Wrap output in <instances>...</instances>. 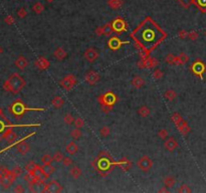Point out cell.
Segmentation results:
<instances>
[{"instance_id": "cell-45", "label": "cell", "mask_w": 206, "mask_h": 193, "mask_svg": "<svg viewBox=\"0 0 206 193\" xmlns=\"http://www.w3.org/2000/svg\"><path fill=\"white\" fill-rule=\"evenodd\" d=\"M158 136H159L161 139L166 140L168 138V132L165 130V129H162V130H160L159 132H158Z\"/></svg>"}, {"instance_id": "cell-5", "label": "cell", "mask_w": 206, "mask_h": 193, "mask_svg": "<svg viewBox=\"0 0 206 193\" xmlns=\"http://www.w3.org/2000/svg\"><path fill=\"white\" fill-rule=\"evenodd\" d=\"M137 165L142 171H149L153 167V161L148 156H144L138 160Z\"/></svg>"}, {"instance_id": "cell-34", "label": "cell", "mask_w": 206, "mask_h": 193, "mask_svg": "<svg viewBox=\"0 0 206 193\" xmlns=\"http://www.w3.org/2000/svg\"><path fill=\"white\" fill-rule=\"evenodd\" d=\"M113 26H112V24H106V25L103 27V33L105 34V35L109 36L112 34V32H113Z\"/></svg>"}, {"instance_id": "cell-36", "label": "cell", "mask_w": 206, "mask_h": 193, "mask_svg": "<svg viewBox=\"0 0 206 193\" xmlns=\"http://www.w3.org/2000/svg\"><path fill=\"white\" fill-rule=\"evenodd\" d=\"M176 93H175L173 90H168L165 93V98L167 99L168 101H173L175 98H176Z\"/></svg>"}, {"instance_id": "cell-21", "label": "cell", "mask_w": 206, "mask_h": 193, "mask_svg": "<svg viewBox=\"0 0 206 193\" xmlns=\"http://www.w3.org/2000/svg\"><path fill=\"white\" fill-rule=\"evenodd\" d=\"M63 104H65V100H63L62 98H61L60 96H56L55 98H53V100L51 101V105L53 108L55 109H60L61 107L63 106Z\"/></svg>"}, {"instance_id": "cell-38", "label": "cell", "mask_w": 206, "mask_h": 193, "mask_svg": "<svg viewBox=\"0 0 206 193\" xmlns=\"http://www.w3.org/2000/svg\"><path fill=\"white\" fill-rule=\"evenodd\" d=\"M155 63H156V61H155L153 58H147V60H144V67H155Z\"/></svg>"}, {"instance_id": "cell-59", "label": "cell", "mask_w": 206, "mask_h": 193, "mask_svg": "<svg viewBox=\"0 0 206 193\" xmlns=\"http://www.w3.org/2000/svg\"><path fill=\"white\" fill-rule=\"evenodd\" d=\"M2 114V111H1V109H0V115H1Z\"/></svg>"}, {"instance_id": "cell-3", "label": "cell", "mask_w": 206, "mask_h": 193, "mask_svg": "<svg viewBox=\"0 0 206 193\" xmlns=\"http://www.w3.org/2000/svg\"><path fill=\"white\" fill-rule=\"evenodd\" d=\"M30 110H34V111H43L44 109H28L25 107L24 104L20 102V101H16L14 104L11 106L10 111L12 112V114L14 116H21L25 113L26 111H30Z\"/></svg>"}, {"instance_id": "cell-49", "label": "cell", "mask_w": 206, "mask_h": 193, "mask_svg": "<svg viewBox=\"0 0 206 193\" xmlns=\"http://www.w3.org/2000/svg\"><path fill=\"white\" fill-rule=\"evenodd\" d=\"M4 22H5L6 24H8V25H12V24L15 22L14 17H13L12 15H8V16H6L5 19H4Z\"/></svg>"}, {"instance_id": "cell-11", "label": "cell", "mask_w": 206, "mask_h": 193, "mask_svg": "<svg viewBox=\"0 0 206 193\" xmlns=\"http://www.w3.org/2000/svg\"><path fill=\"white\" fill-rule=\"evenodd\" d=\"M85 81H87L89 85H95L100 81V74H98L97 72L91 71L85 74Z\"/></svg>"}, {"instance_id": "cell-52", "label": "cell", "mask_w": 206, "mask_h": 193, "mask_svg": "<svg viewBox=\"0 0 206 193\" xmlns=\"http://www.w3.org/2000/svg\"><path fill=\"white\" fill-rule=\"evenodd\" d=\"M153 76H154V78H156V80H159L160 78H162V76H163V72L160 71V69H157V71L154 72V74H153Z\"/></svg>"}, {"instance_id": "cell-58", "label": "cell", "mask_w": 206, "mask_h": 193, "mask_svg": "<svg viewBox=\"0 0 206 193\" xmlns=\"http://www.w3.org/2000/svg\"><path fill=\"white\" fill-rule=\"evenodd\" d=\"M46 1H47V2H49V3H51V2H53L54 0H46Z\"/></svg>"}, {"instance_id": "cell-18", "label": "cell", "mask_w": 206, "mask_h": 193, "mask_svg": "<svg viewBox=\"0 0 206 193\" xmlns=\"http://www.w3.org/2000/svg\"><path fill=\"white\" fill-rule=\"evenodd\" d=\"M53 56H55L56 60H62L63 58H67V51L63 49L62 47H58L53 52Z\"/></svg>"}, {"instance_id": "cell-9", "label": "cell", "mask_w": 206, "mask_h": 193, "mask_svg": "<svg viewBox=\"0 0 206 193\" xmlns=\"http://www.w3.org/2000/svg\"><path fill=\"white\" fill-rule=\"evenodd\" d=\"M85 60H87V61H89V62H93V61H95V60H98V52L95 49V48L89 47V48H87V49L85 51Z\"/></svg>"}, {"instance_id": "cell-55", "label": "cell", "mask_w": 206, "mask_h": 193, "mask_svg": "<svg viewBox=\"0 0 206 193\" xmlns=\"http://www.w3.org/2000/svg\"><path fill=\"white\" fill-rule=\"evenodd\" d=\"M189 35H190V38H191V39H195L197 37V33H195V32H192V33H190Z\"/></svg>"}, {"instance_id": "cell-15", "label": "cell", "mask_w": 206, "mask_h": 193, "mask_svg": "<svg viewBox=\"0 0 206 193\" xmlns=\"http://www.w3.org/2000/svg\"><path fill=\"white\" fill-rule=\"evenodd\" d=\"M35 65H36L37 69H41V71H44V69H49V61L45 58H39L35 60Z\"/></svg>"}, {"instance_id": "cell-27", "label": "cell", "mask_w": 206, "mask_h": 193, "mask_svg": "<svg viewBox=\"0 0 206 193\" xmlns=\"http://www.w3.org/2000/svg\"><path fill=\"white\" fill-rule=\"evenodd\" d=\"M138 114H139L141 117H144V118L148 117V116L150 115V109L146 106H142L141 108H139V110H138Z\"/></svg>"}, {"instance_id": "cell-17", "label": "cell", "mask_w": 206, "mask_h": 193, "mask_svg": "<svg viewBox=\"0 0 206 193\" xmlns=\"http://www.w3.org/2000/svg\"><path fill=\"white\" fill-rule=\"evenodd\" d=\"M65 149H67V152L69 153V155H76L78 151V144H76V142H69Z\"/></svg>"}, {"instance_id": "cell-47", "label": "cell", "mask_w": 206, "mask_h": 193, "mask_svg": "<svg viewBox=\"0 0 206 193\" xmlns=\"http://www.w3.org/2000/svg\"><path fill=\"white\" fill-rule=\"evenodd\" d=\"M12 172L14 173V174L16 175L17 177H19L21 174H22L23 170H22V168H21V167H19V166H15V167L12 169Z\"/></svg>"}, {"instance_id": "cell-20", "label": "cell", "mask_w": 206, "mask_h": 193, "mask_svg": "<svg viewBox=\"0 0 206 193\" xmlns=\"http://www.w3.org/2000/svg\"><path fill=\"white\" fill-rule=\"evenodd\" d=\"M40 168H41V170H42V172L45 177L50 176V175L55 171V168H54L51 164H49V165H42Z\"/></svg>"}, {"instance_id": "cell-8", "label": "cell", "mask_w": 206, "mask_h": 193, "mask_svg": "<svg viewBox=\"0 0 206 193\" xmlns=\"http://www.w3.org/2000/svg\"><path fill=\"white\" fill-rule=\"evenodd\" d=\"M125 43H129V41H121L119 38H118V37H116V36L110 38V40L108 41L109 47L111 48V49H113V50L119 49V48L121 47L123 44H125Z\"/></svg>"}, {"instance_id": "cell-44", "label": "cell", "mask_w": 206, "mask_h": 193, "mask_svg": "<svg viewBox=\"0 0 206 193\" xmlns=\"http://www.w3.org/2000/svg\"><path fill=\"white\" fill-rule=\"evenodd\" d=\"M13 191L16 192V193H23V192H25V188L23 187L22 184H16V185L14 186Z\"/></svg>"}, {"instance_id": "cell-23", "label": "cell", "mask_w": 206, "mask_h": 193, "mask_svg": "<svg viewBox=\"0 0 206 193\" xmlns=\"http://www.w3.org/2000/svg\"><path fill=\"white\" fill-rule=\"evenodd\" d=\"M132 85L137 89H141L144 85H145V81L144 78H142L141 76H135L132 81Z\"/></svg>"}, {"instance_id": "cell-51", "label": "cell", "mask_w": 206, "mask_h": 193, "mask_svg": "<svg viewBox=\"0 0 206 193\" xmlns=\"http://www.w3.org/2000/svg\"><path fill=\"white\" fill-rule=\"evenodd\" d=\"M178 192H191V189L189 188V186H187L186 184H183L180 188L178 189Z\"/></svg>"}, {"instance_id": "cell-19", "label": "cell", "mask_w": 206, "mask_h": 193, "mask_svg": "<svg viewBox=\"0 0 206 193\" xmlns=\"http://www.w3.org/2000/svg\"><path fill=\"white\" fill-rule=\"evenodd\" d=\"M192 71H193L196 74H201L205 71V65L200 61H196L192 67Z\"/></svg>"}, {"instance_id": "cell-12", "label": "cell", "mask_w": 206, "mask_h": 193, "mask_svg": "<svg viewBox=\"0 0 206 193\" xmlns=\"http://www.w3.org/2000/svg\"><path fill=\"white\" fill-rule=\"evenodd\" d=\"M164 147H165L166 150L170 151V152H173V151L178 147V142L172 137L167 138V139L165 140V143H164Z\"/></svg>"}, {"instance_id": "cell-33", "label": "cell", "mask_w": 206, "mask_h": 193, "mask_svg": "<svg viewBox=\"0 0 206 193\" xmlns=\"http://www.w3.org/2000/svg\"><path fill=\"white\" fill-rule=\"evenodd\" d=\"M110 165H111V162H109L108 160L106 159H102L98 162V168H100L101 170H106Z\"/></svg>"}, {"instance_id": "cell-6", "label": "cell", "mask_w": 206, "mask_h": 193, "mask_svg": "<svg viewBox=\"0 0 206 193\" xmlns=\"http://www.w3.org/2000/svg\"><path fill=\"white\" fill-rule=\"evenodd\" d=\"M62 190V187L58 181L55 180H51L49 183H46L43 188L42 192H51V193H54V192H60Z\"/></svg>"}, {"instance_id": "cell-32", "label": "cell", "mask_w": 206, "mask_h": 193, "mask_svg": "<svg viewBox=\"0 0 206 193\" xmlns=\"http://www.w3.org/2000/svg\"><path fill=\"white\" fill-rule=\"evenodd\" d=\"M37 167H38V166H37V164L35 163V162L29 161L25 166V171L26 172H32V171H33L34 169H36Z\"/></svg>"}, {"instance_id": "cell-35", "label": "cell", "mask_w": 206, "mask_h": 193, "mask_svg": "<svg viewBox=\"0 0 206 193\" xmlns=\"http://www.w3.org/2000/svg\"><path fill=\"white\" fill-rule=\"evenodd\" d=\"M63 121H65V124L71 125L74 122V118L71 113H67V114H65V117H63Z\"/></svg>"}, {"instance_id": "cell-25", "label": "cell", "mask_w": 206, "mask_h": 193, "mask_svg": "<svg viewBox=\"0 0 206 193\" xmlns=\"http://www.w3.org/2000/svg\"><path fill=\"white\" fill-rule=\"evenodd\" d=\"M31 173H32V175H33V177H34L35 180H37V179H40V178H45L44 174H43L42 170H41V168L39 167V166L36 169H34Z\"/></svg>"}, {"instance_id": "cell-16", "label": "cell", "mask_w": 206, "mask_h": 193, "mask_svg": "<svg viewBox=\"0 0 206 193\" xmlns=\"http://www.w3.org/2000/svg\"><path fill=\"white\" fill-rule=\"evenodd\" d=\"M15 65H16L17 69L23 71V69H25L26 67L28 65V61L24 58V56H18V58H16V60H15Z\"/></svg>"}, {"instance_id": "cell-10", "label": "cell", "mask_w": 206, "mask_h": 193, "mask_svg": "<svg viewBox=\"0 0 206 193\" xmlns=\"http://www.w3.org/2000/svg\"><path fill=\"white\" fill-rule=\"evenodd\" d=\"M112 26H113L114 31L116 32H122L126 30V23H125V21L121 18L115 19V20L113 21V23H112Z\"/></svg>"}, {"instance_id": "cell-50", "label": "cell", "mask_w": 206, "mask_h": 193, "mask_svg": "<svg viewBox=\"0 0 206 193\" xmlns=\"http://www.w3.org/2000/svg\"><path fill=\"white\" fill-rule=\"evenodd\" d=\"M27 15V11H26L25 8H20V9L17 11V16L19 18H24V17Z\"/></svg>"}, {"instance_id": "cell-4", "label": "cell", "mask_w": 206, "mask_h": 193, "mask_svg": "<svg viewBox=\"0 0 206 193\" xmlns=\"http://www.w3.org/2000/svg\"><path fill=\"white\" fill-rule=\"evenodd\" d=\"M76 82H78V81H76V76L71 74V76H65L63 80H61L60 85H61V87H63V89L65 90V91H71L74 85H76Z\"/></svg>"}, {"instance_id": "cell-31", "label": "cell", "mask_w": 206, "mask_h": 193, "mask_svg": "<svg viewBox=\"0 0 206 193\" xmlns=\"http://www.w3.org/2000/svg\"><path fill=\"white\" fill-rule=\"evenodd\" d=\"M122 4H123L122 0H109V5L115 10L118 9L119 7H121Z\"/></svg>"}, {"instance_id": "cell-40", "label": "cell", "mask_w": 206, "mask_h": 193, "mask_svg": "<svg viewBox=\"0 0 206 193\" xmlns=\"http://www.w3.org/2000/svg\"><path fill=\"white\" fill-rule=\"evenodd\" d=\"M61 163H62V165L65 166V167H69V166H71V164L74 163V161H73V159H71V158L65 157L62 161H61Z\"/></svg>"}, {"instance_id": "cell-39", "label": "cell", "mask_w": 206, "mask_h": 193, "mask_svg": "<svg viewBox=\"0 0 206 193\" xmlns=\"http://www.w3.org/2000/svg\"><path fill=\"white\" fill-rule=\"evenodd\" d=\"M7 172H8V169L6 167H0V183L5 179Z\"/></svg>"}, {"instance_id": "cell-22", "label": "cell", "mask_w": 206, "mask_h": 193, "mask_svg": "<svg viewBox=\"0 0 206 193\" xmlns=\"http://www.w3.org/2000/svg\"><path fill=\"white\" fill-rule=\"evenodd\" d=\"M69 175H71L74 179L80 178V176L82 175V169L78 167V166H74V167L69 169Z\"/></svg>"}, {"instance_id": "cell-2", "label": "cell", "mask_w": 206, "mask_h": 193, "mask_svg": "<svg viewBox=\"0 0 206 193\" xmlns=\"http://www.w3.org/2000/svg\"><path fill=\"white\" fill-rule=\"evenodd\" d=\"M25 81L18 74H12L7 81L3 84V89L6 92H11L13 94H18L24 87Z\"/></svg>"}, {"instance_id": "cell-13", "label": "cell", "mask_w": 206, "mask_h": 193, "mask_svg": "<svg viewBox=\"0 0 206 193\" xmlns=\"http://www.w3.org/2000/svg\"><path fill=\"white\" fill-rule=\"evenodd\" d=\"M16 150L17 152H19L21 155H26L30 150V146L28 143H26L25 141H20L19 143H17L16 145Z\"/></svg>"}, {"instance_id": "cell-7", "label": "cell", "mask_w": 206, "mask_h": 193, "mask_svg": "<svg viewBox=\"0 0 206 193\" xmlns=\"http://www.w3.org/2000/svg\"><path fill=\"white\" fill-rule=\"evenodd\" d=\"M116 101H117V96L114 95L113 93H111V92L105 94V95L102 96L103 105H106V106H109V107L113 106L116 103Z\"/></svg>"}, {"instance_id": "cell-26", "label": "cell", "mask_w": 206, "mask_h": 193, "mask_svg": "<svg viewBox=\"0 0 206 193\" xmlns=\"http://www.w3.org/2000/svg\"><path fill=\"white\" fill-rule=\"evenodd\" d=\"M175 182L176 181H175L174 177L172 176H167L164 179V184H165V187L167 188H172L175 185Z\"/></svg>"}, {"instance_id": "cell-41", "label": "cell", "mask_w": 206, "mask_h": 193, "mask_svg": "<svg viewBox=\"0 0 206 193\" xmlns=\"http://www.w3.org/2000/svg\"><path fill=\"white\" fill-rule=\"evenodd\" d=\"M188 60V56H186V54H180L179 56H177V61L176 62L178 63V65H182V63L186 62V61Z\"/></svg>"}, {"instance_id": "cell-43", "label": "cell", "mask_w": 206, "mask_h": 193, "mask_svg": "<svg viewBox=\"0 0 206 193\" xmlns=\"http://www.w3.org/2000/svg\"><path fill=\"white\" fill-rule=\"evenodd\" d=\"M100 133H101V135L104 136V137H108V136L110 135V133H111V130H110L109 127L105 126V127H103V128H101Z\"/></svg>"}, {"instance_id": "cell-56", "label": "cell", "mask_w": 206, "mask_h": 193, "mask_svg": "<svg viewBox=\"0 0 206 193\" xmlns=\"http://www.w3.org/2000/svg\"><path fill=\"white\" fill-rule=\"evenodd\" d=\"M96 32H97L98 35H101V34L103 33V27L102 28H98V29L96 30Z\"/></svg>"}, {"instance_id": "cell-57", "label": "cell", "mask_w": 206, "mask_h": 193, "mask_svg": "<svg viewBox=\"0 0 206 193\" xmlns=\"http://www.w3.org/2000/svg\"><path fill=\"white\" fill-rule=\"evenodd\" d=\"M2 52H3V48H2L1 47H0V56H1Z\"/></svg>"}, {"instance_id": "cell-30", "label": "cell", "mask_w": 206, "mask_h": 193, "mask_svg": "<svg viewBox=\"0 0 206 193\" xmlns=\"http://www.w3.org/2000/svg\"><path fill=\"white\" fill-rule=\"evenodd\" d=\"M82 131H80V128H76V129H74V130H71V137L73 138L74 140H78V139H80V137H82Z\"/></svg>"}, {"instance_id": "cell-1", "label": "cell", "mask_w": 206, "mask_h": 193, "mask_svg": "<svg viewBox=\"0 0 206 193\" xmlns=\"http://www.w3.org/2000/svg\"><path fill=\"white\" fill-rule=\"evenodd\" d=\"M132 36L145 49L149 50L161 42L166 35L164 31L148 18L133 32Z\"/></svg>"}, {"instance_id": "cell-24", "label": "cell", "mask_w": 206, "mask_h": 193, "mask_svg": "<svg viewBox=\"0 0 206 193\" xmlns=\"http://www.w3.org/2000/svg\"><path fill=\"white\" fill-rule=\"evenodd\" d=\"M176 126L178 127L179 130H180V132H181L182 134H184V135H185V134H187V133L190 131L189 126H188V125L186 124L185 121H183V120H182L178 125H176Z\"/></svg>"}, {"instance_id": "cell-37", "label": "cell", "mask_w": 206, "mask_h": 193, "mask_svg": "<svg viewBox=\"0 0 206 193\" xmlns=\"http://www.w3.org/2000/svg\"><path fill=\"white\" fill-rule=\"evenodd\" d=\"M52 158H53V161L54 162H56V163H60V162H61L63 160V154L61 152H60V151H58V152H55L53 154V156H52Z\"/></svg>"}, {"instance_id": "cell-54", "label": "cell", "mask_w": 206, "mask_h": 193, "mask_svg": "<svg viewBox=\"0 0 206 193\" xmlns=\"http://www.w3.org/2000/svg\"><path fill=\"white\" fill-rule=\"evenodd\" d=\"M4 128H5V125L3 124V122H2V121H0V132L4 131Z\"/></svg>"}, {"instance_id": "cell-53", "label": "cell", "mask_w": 206, "mask_h": 193, "mask_svg": "<svg viewBox=\"0 0 206 193\" xmlns=\"http://www.w3.org/2000/svg\"><path fill=\"white\" fill-rule=\"evenodd\" d=\"M197 4L201 7H206V0H197Z\"/></svg>"}, {"instance_id": "cell-28", "label": "cell", "mask_w": 206, "mask_h": 193, "mask_svg": "<svg viewBox=\"0 0 206 193\" xmlns=\"http://www.w3.org/2000/svg\"><path fill=\"white\" fill-rule=\"evenodd\" d=\"M52 162H53V158L49 154L43 155L42 158H41V163H42V165H49V164H51Z\"/></svg>"}, {"instance_id": "cell-14", "label": "cell", "mask_w": 206, "mask_h": 193, "mask_svg": "<svg viewBox=\"0 0 206 193\" xmlns=\"http://www.w3.org/2000/svg\"><path fill=\"white\" fill-rule=\"evenodd\" d=\"M2 138H4V139H5L9 144H13V143H15V142H16L17 135L14 132H13L12 130H10V129H9V130H7V131H5V132H4L3 136H2Z\"/></svg>"}, {"instance_id": "cell-46", "label": "cell", "mask_w": 206, "mask_h": 193, "mask_svg": "<svg viewBox=\"0 0 206 193\" xmlns=\"http://www.w3.org/2000/svg\"><path fill=\"white\" fill-rule=\"evenodd\" d=\"M165 60L169 63H175L177 61V56H174L173 54H168V56H166Z\"/></svg>"}, {"instance_id": "cell-48", "label": "cell", "mask_w": 206, "mask_h": 193, "mask_svg": "<svg viewBox=\"0 0 206 193\" xmlns=\"http://www.w3.org/2000/svg\"><path fill=\"white\" fill-rule=\"evenodd\" d=\"M172 120H173V122L175 123V125H178L179 123L182 121V118H181V116L179 115V114L175 113L174 115L172 116Z\"/></svg>"}, {"instance_id": "cell-29", "label": "cell", "mask_w": 206, "mask_h": 193, "mask_svg": "<svg viewBox=\"0 0 206 193\" xmlns=\"http://www.w3.org/2000/svg\"><path fill=\"white\" fill-rule=\"evenodd\" d=\"M32 10H33L36 14H39V13H41L44 10V6H43V4L40 3V2H36V3L32 6Z\"/></svg>"}, {"instance_id": "cell-42", "label": "cell", "mask_w": 206, "mask_h": 193, "mask_svg": "<svg viewBox=\"0 0 206 193\" xmlns=\"http://www.w3.org/2000/svg\"><path fill=\"white\" fill-rule=\"evenodd\" d=\"M74 126H76V128H80V129L85 126V122L82 118H76V119L74 120Z\"/></svg>"}]
</instances>
